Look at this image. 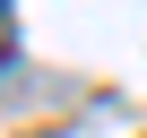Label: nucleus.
Wrapping results in <instances>:
<instances>
[{
	"mask_svg": "<svg viewBox=\"0 0 147 138\" xmlns=\"http://www.w3.org/2000/svg\"><path fill=\"white\" fill-rule=\"evenodd\" d=\"M0 52H9V0H0Z\"/></svg>",
	"mask_w": 147,
	"mask_h": 138,
	"instance_id": "f257e3e1",
	"label": "nucleus"
}]
</instances>
